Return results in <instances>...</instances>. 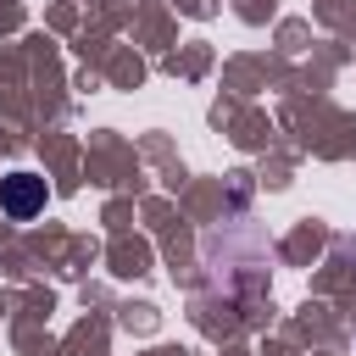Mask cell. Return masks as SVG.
I'll return each instance as SVG.
<instances>
[{
    "mask_svg": "<svg viewBox=\"0 0 356 356\" xmlns=\"http://www.w3.org/2000/svg\"><path fill=\"white\" fill-rule=\"evenodd\" d=\"M39 206H44V178L39 172H6L0 178V211L11 222H28Z\"/></svg>",
    "mask_w": 356,
    "mask_h": 356,
    "instance_id": "6da1fadb",
    "label": "cell"
}]
</instances>
